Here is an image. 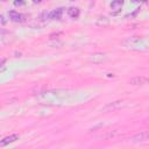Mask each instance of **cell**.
Instances as JSON below:
<instances>
[{"label":"cell","instance_id":"obj_2","mask_svg":"<svg viewBox=\"0 0 149 149\" xmlns=\"http://www.w3.org/2000/svg\"><path fill=\"white\" fill-rule=\"evenodd\" d=\"M130 141L133 143H149V132L143 130L132 136Z\"/></svg>","mask_w":149,"mask_h":149},{"label":"cell","instance_id":"obj_3","mask_svg":"<svg viewBox=\"0 0 149 149\" xmlns=\"http://www.w3.org/2000/svg\"><path fill=\"white\" fill-rule=\"evenodd\" d=\"M148 83H149V78H146L143 76H137V77H134L129 80V84L133 86H142V85H146Z\"/></svg>","mask_w":149,"mask_h":149},{"label":"cell","instance_id":"obj_9","mask_svg":"<svg viewBox=\"0 0 149 149\" xmlns=\"http://www.w3.org/2000/svg\"><path fill=\"white\" fill-rule=\"evenodd\" d=\"M95 24L104 28V27H107V26L109 24V20H108L106 16H99V17L97 19V21H95Z\"/></svg>","mask_w":149,"mask_h":149},{"label":"cell","instance_id":"obj_14","mask_svg":"<svg viewBox=\"0 0 149 149\" xmlns=\"http://www.w3.org/2000/svg\"><path fill=\"white\" fill-rule=\"evenodd\" d=\"M1 22H2V24H5V17H3V15H1Z\"/></svg>","mask_w":149,"mask_h":149},{"label":"cell","instance_id":"obj_13","mask_svg":"<svg viewBox=\"0 0 149 149\" xmlns=\"http://www.w3.org/2000/svg\"><path fill=\"white\" fill-rule=\"evenodd\" d=\"M132 2H135V3H146L147 0H132Z\"/></svg>","mask_w":149,"mask_h":149},{"label":"cell","instance_id":"obj_8","mask_svg":"<svg viewBox=\"0 0 149 149\" xmlns=\"http://www.w3.org/2000/svg\"><path fill=\"white\" fill-rule=\"evenodd\" d=\"M106 58H107V56H106L105 54H101V52H97V54H93V55H91V57H90V61H91V62H93V63H101V62H104Z\"/></svg>","mask_w":149,"mask_h":149},{"label":"cell","instance_id":"obj_1","mask_svg":"<svg viewBox=\"0 0 149 149\" xmlns=\"http://www.w3.org/2000/svg\"><path fill=\"white\" fill-rule=\"evenodd\" d=\"M123 47L130 50H136V51H143V50H149V38L146 37H129L126 41H123Z\"/></svg>","mask_w":149,"mask_h":149},{"label":"cell","instance_id":"obj_7","mask_svg":"<svg viewBox=\"0 0 149 149\" xmlns=\"http://www.w3.org/2000/svg\"><path fill=\"white\" fill-rule=\"evenodd\" d=\"M16 140H19V135H17V134H13V135L6 136V137H3V139L0 141V147H5V146H7L8 143L15 142Z\"/></svg>","mask_w":149,"mask_h":149},{"label":"cell","instance_id":"obj_5","mask_svg":"<svg viewBox=\"0 0 149 149\" xmlns=\"http://www.w3.org/2000/svg\"><path fill=\"white\" fill-rule=\"evenodd\" d=\"M122 6H123V0H113V1L111 2V9H112V14H113V15L118 14V13L121 10Z\"/></svg>","mask_w":149,"mask_h":149},{"label":"cell","instance_id":"obj_12","mask_svg":"<svg viewBox=\"0 0 149 149\" xmlns=\"http://www.w3.org/2000/svg\"><path fill=\"white\" fill-rule=\"evenodd\" d=\"M22 5H24L23 0H15L14 1V6H22Z\"/></svg>","mask_w":149,"mask_h":149},{"label":"cell","instance_id":"obj_6","mask_svg":"<svg viewBox=\"0 0 149 149\" xmlns=\"http://www.w3.org/2000/svg\"><path fill=\"white\" fill-rule=\"evenodd\" d=\"M63 10H64V8H62V7L51 10V12L48 14V19H50V20H61V19H62Z\"/></svg>","mask_w":149,"mask_h":149},{"label":"cell","instance_id":"obj_4","mask_svg":"<svg viewBox=\"0 0 149 149\" xmlns=\"http://www.w3.org/2000/svg\"><path fill=\"white\" fill-rule=\"evenodd\" d=\"M8 15H9L10 21H13V22H22V21H24V15L19 13V12H16V10H9Z\"/></svg>","mask_w":149,"mask_h":149},{"label":"cell","instance_id":"obj_10","mask_svg":"<svg viewBox=\"0 0 149 149\" xmlns=\"http://www.w3.org/2000/svg\"><path fill=\"white\" fill-rule=\"evenodd\" d=\"M79 13H80V10H79V8H77V7H70V8L68 9V14H69V16L72 17V19H77V17L79 16Z\"/></svg>","mask_w":149,"mask_h":149},{"label":"cell","instance_id":"obj_15","mask_svg":"<svg viewBox=\"0 0 149 149\" xmlns=\"http://www.w3.org/2000/svg\"><path fill=\"white\" fill-rule=\"evenodd\" d=\"M33 1H34V2H35V3H36V2H41V1H42V0H33Z\"/></svg>","mask_w":149,"mask_h":149},{"label":"cell","instance_id":"obj_11","mask_svg":"<svg viewBox=\"0 0 149 149\" xmlns=\"http://www.w3.org/2000/svg\"><path fill=\"white\" fill-rule=\"evenodd\" d=\"M125 104H123V101H114V102H112V104H108L104 109L105 111H108V109H115V108H119V107H121V106H123Z\"/></svg>","mask_w":149,"mask_h":149}]
</instances>
